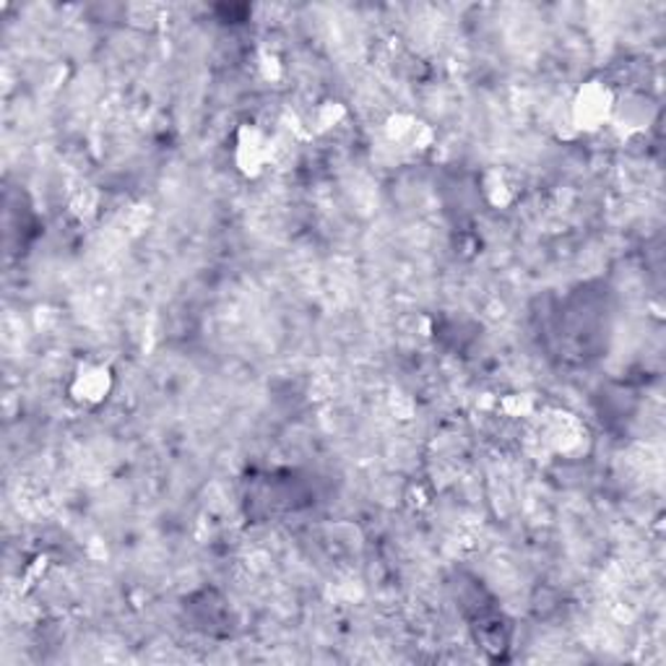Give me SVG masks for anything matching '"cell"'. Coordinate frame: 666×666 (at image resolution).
Here are the masks:
<instances>
[{"instance_id": "6da1fadb", "label": "cell", "mask_w": 666, "mask_h": 666, "mask_svg": "<svg viewBox=\"0 0 666 666\" xmlns=\"http://www.w3.org/2000/svg\"><path fill=\"white\" fill-rule=\"evenodd\" d=\"M615 110L617 99L609 86L602 84V81H588V84H583L578 90L573 105H570V120L581 131H596V128L607 126Z\"/></svg>"}, {"instance_id": "7a4b0ae2", "label": "cell", "mask_w": 666, "mask_h": 666, "mask_svg": "<svg viewBox=\"0 0 666 666\" xmlns=\"http://www.w3.org/2000/svg\"><path fill=\"white\" fill-rule=\"evenodd\" d=\"M112 391V370L107 365L86 362L73 372L71 399L81 406H97L110 396Z\"/></svg>"}, {"instance_id": "3957f363", "label": "cell", "mask_w": 666, "mask_h": 666, "mask_svg": "<svg viewBox=\"0 0 666 666\" xmlns=\"http://www.w3.org/2000/svg\"><path fill=\"white\" fill-rule=\"evenodd\" d=\"M271 141L269 135L255 126H245L240 133H237V144H235V162L237 167L242 169L245 175H258L263 167H266L269 156H271Z\"/></svg>"}]
</instances>
